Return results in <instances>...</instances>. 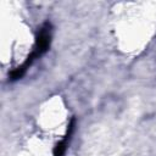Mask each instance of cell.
I'll list each match as a JSON object with an SVG mask.
<instances>
[{
    "label": "cell",
    "instance_id": "obj_2",
    "mask_svg": "<svg viewBox=\"0 0 156 156\" xmlns=\"http://www.w3.org/2000/svg\"><path fill=\"white\" fill-rule=\"evenodd\" d=\"M74 126H76V118L72 117L71 122L68 123V128H67V132H66V135L63 136L62 140H60L55 149H54V156H63L65 152H66V149H67V145H68V141L71 139V135L74 130Z\"/></svg>",
    "mask_w": 156,
    "mask_h": 156
},
{
    "label": "cell",
    "instance_id": "obj_1",
    "mask_svg": "<svg viewBox=\"0 0 156 156\" xmlns=\"http://www.w3.org/2000/svg\"><path fill=\"white\" fill-rule=\"evenodd\" d=\"M51 38H52V26L50 22H45L38 30L37 37H35V45L34 49L32 50V52L27 56L26 61L17 67V71L20 74L24 76L27 69L30 67V65L33 63V61L35 58H39L41 55H44L51 44Z\"/></svg>",
    "mask_w": 156,
    "mask_h": 156
}]
</instances>
